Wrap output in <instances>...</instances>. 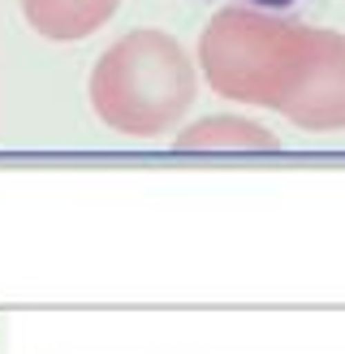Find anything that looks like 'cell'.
Returning <instances> with one entry per match:
<instances>
[{
    "label": "cell",
    "mask_w": 345,
    "mask_h": 354,
    "mask_svg": "<svg viewBox=\"0 0 345 354\" xmlns=\"http://www.w3.org/2000/svg\"><path fill=\"white\" fill-rule=\"evenodd\" d=\"M199 78V61L168 30L134 26L95 57L86 100L99 126L121 138H164L195 113Z\"/></svg>",
    "instance_id": "6da1fadb"
},
{
    "label": "cell",
    "mask_w": 345,
    "mask_h": 354,
    "mask_svg": "<svg viewBox=\"0 0 345 354\" xmlns=\"http://www.w3.org/2000/svg\"><path fill=\"white\" fill-rule=\"evenodd\" d=\"M310 39H315L310 22L233 0L207 17V26L199 30L195 61L203 82L220 100L281 113L306 65Z\"/></svg>",
    "instance_id": "7a4b0ae2"
},
{
    "label": "cell",
    "mask_w": 345,
    "mask_h": 354,
    "mask_svg": "<svg viewBox=\"0 0 345 354\" xmlns=\"http://www.w3.org/2000/svg\"><path fill=\"white\" fill-rule=\"evenodd\" d=\"M281 117L302 134H341L345 130V35L315 26L306 65L293 82Z\"/></svg>",
    "instance_id": "3957f363"
},
{
    "label": "cell",
    "mask_w": 345,
    "mask_h": 354,
    "mask_svg": "<svg viewBox=\"0 0 345 354\" xmlns=\"http://www.w3.org/2000/svg\"><path fill=\"white\" fill-rule=\"evenodd\" d=\"M17 5L26 26L48 44H78L112 22L121 0H17Z\"/></svg>",
    "instance_id": "277c9868"
},
{
    "label": "cell",
    "mask_w": 345,
    "mask_h": 354,
    "mask_svg": "<svg viewBox=\"0 0 345 354\" xmlns=\"http://www.w3.org/2000/svg\"><path fill=\"white\" fill-rule=\"evenodd\" d=\"M276 147H281V138L264 121L241 113L195 117L172 134V151H276Z\"/></svg>",
    "instance_id": "5b68a950"
},
{
    "label": "cell",
    "mask_w": 345,
    "mask_h": 354,
    "mask_svg": "<svg viewBox=\"0 0 345 354\" xmlns=\"http://www.w3.org/2000/svg\"><path fill=\"white\" fill-rule=\"evenodd\" d=\"M241 5H255V9H276V13H289V9L306 5V0H241Z\"/></svg>",
    "instance_id": "8992f818"
}]
</instances>
